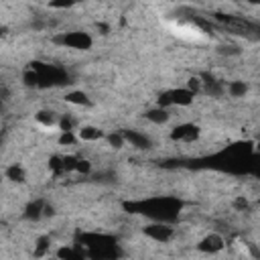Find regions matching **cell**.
<instances>
[{
    "label": "cell",
    "mask_w": 260,
    "mask_h": 260,
    "mask_svg": "<svg viewBox=\"0 0 260 260\" xmlns=\"http://www.w3.org/2000/svg\"><path fill=\"white\" fill-rule=\"evenodd\" d=\"M4 32H6V28H0V37H2V35H4Z\"/></svg>",
    "instance_id": "22"
},
{
    "label": "cell",
    "mask_w": 260,
    "mask_h": 260,
    "mask_svg": "<svg viewBox=\"0 0 260 260\" xmlns=\"http://www.w3.org/2000/svg\"><path fill=\"white\" fill-rule=\"evenodd\" d=\"M45 207H47L45 201H43V199H37V201H32V203L26 205V213H24V215H26L28 219H39V217L45 215Z\"/></svg>",
    "instance_id": "12"
},
{
    "label": "cell",
    "mask_w": 260,
    "mask_h": 260,
    "mask_svg": "<svg viewBox=\"0 0 260 260\" xmlns=\"http://www.w3.org/2000/svg\"><path fill=\"white\" fill-rule=\"evenodd\" d=\"M65 102L77 104V106H89V104H91L89 98H87L83 91H71V93H67V95H65Z\"/></svg>",
    "instance_id": "14"
},
{
    "label": "cell",
    "mask_w": 260,
    "mask_h": 260,
    "mask_svg": "<svg viewBox=\"0 0 260 260\" xmlns=\"http://www.w3.org/2000/svg\"><path fill=\"white\" fill-rule=\"evenodd\" d=\"M37 120H39L43 126H55V124H57V118H55V114H53V112H47V110H41V112H37Z\"/></svg>",
    "instance_id": "16"
},
{
    "label": "cell",
    "mask_w": 260,
    "mask_h": 260,
    "mask_svg": "<svg viewBox=\"0 0 260 260\" xmlns=\"http://www.w3.org/2000/svg\"><path fill=\"white\" fill-rule=\"evenodd\" d=\"M108 142H110L114 148H122L126 140H124V136H122V134H110V136H108Z\"/></svg>",
    "instance_id": "19"
},
{
    "label": "cell",
    "mask_w": 260,
    "mask_h": 260,
    "mask_svg": "<svg viewBox=\"0 0 260 260\" xmlns=\"http://www.w3.org/2000/svg\"><path fill=\"white\" fill-rule=\"evenodd\" d=\"M57 256H61V258H83L85 252L81 248H61L57 252Z\"/></svg>",
    "instance_id": "17"
},
{
    "label": "cell",
    "mask_w": 260,
    "mask_h": 260,
    "mask_svg": "<svg viewBox=\"0 0 260 260\" xmlns=\"http://www.w3.org/2000/svg\"><path fill=\"white\" fill-rule=\"evenodd\" d=\"M225 91L232 95V98H244L246 91H248V85L244 81H232L230 85H225Z\"/></svg>",
    "instance_id": "13"
},
{
    "label": "cell",
    "mask_w": 260,
    "mask_h": 260,
    "mask_svg": "<svg viewBox=\"0 0 260 260\" xmlns=\"http://www.w3.org/2000/svg\"><path fill=\"white\" fill-rule=\"evenodd\" d=\"M195 100V93L189 87H175L169 89L165 93H160L158 98V106L169 108V106H191Z\"/></svg>",
    "instance_id": "5"
},
{
    "label": "cell",
    "mask_w": 260,
    "mask_h": 260,
    "mask_svg": "<svg viewBox=\"0 0 260 260\" xmlns=\"http://www.w3.org/2000/svg\"><path fill=\"white\" fill-rule=\"evenodd\" d=\"M144 234L150 240H154L158 244H165V242H169L175 236V230L171 228L169 221H154V223H150V225L144 228Z\"/></svg>",
    "instance_id": "6"
},
{
    "label": "cell",
    "mask_w": 260,
    "mask_h": 260,
    "mask_svg": "<svg viewBox=\"0 0 260 260\" xmlns=\"http://www.w3.org/2000/svg\"><path fill=\"white\" fill-rule=\"evenodd\" d=\"M77 138H79V140H85V142H91V140L104 138V132H102L100 128H95V126H81V128L77 130Z\"/></svg>",
    "instance_id": "11"
},
{
    "label": "cell",
    "mask_w": 260,
    "mask_h": 260,
    "mask_svg": "<svg viewBox=\"0 0 260 260\" xmlns=\"http://www.w3.org/2000/svg\"><path fill=\"white\" fill-rule=\"evenodd\" d=\"M230 32L234 35H242V37H256L258 32V24L256 22H250L246 18H238V16H223V14H217L215 16Z\"/></svg>",
    "instance_id": "3"
},
{
    "label": "cell",
    "mask_w": 260,
    "mask_h": 260,
    "mask_svg": "<svg viewBox=\"0 0 260 260\" xmlns=\"http://www.w3.org/2000/svg\"><path fill=\"white\" fill-rule=\"evenodd\" d=\"M30 69L35 71L37 75V87H49V85H61V83H67V75L65 71L53 67V65H47V63H30Z\"/></svg>",
    "instance_id": "2"
},
{
    "label": "cell",
    "mask_w": 260,
    "mask_h": 260,
    "mask_svg": "<svg viewBox=\"0 0 260 260\" xmlns=\"http://www.w3.org/2000/svg\"><path fill=\"white\" fill-rule=\"evenodd\" d=\"M6 177H8L10 181H16V183H22V181L26 179V175H24V169H22V167H18V165H12V167H8V169H6Z\"/></svg>",
    "instance_id": "15"
},
{
    "label": "cell",
    "mask_w": 260,
    "mask_h": 260,
    "mask_svg": "<svg viewBox=\"0 0 260 260\" xmlns=\"http://www.w3.org/2000/svg\"><path fill=\"white\" fill-rule=\"evenodd\" d=\"M75 2H79V0H51V6L53 8H69Z\"/></svg>",
    "instance_id": "21"
},
{
    "label": "cell",
    "mask_w": 260,
    "mask_h": 260,
    "mask_svg": "<svg viewBox=\"0 0 260 260\" xmlns=\"http://www.w3.org/2000/svg\"><path fill=\"white\" fill-rule=\"evenodd\" d=\"M55 43L67 49H77V51H87L91 47V37L83 30H71V32H63L55 37Z\"/></svg>",
    "instance_id": "4"
},
{
    "label": "cell",
    "mask_w": 260,
    "mask_h": 260,
    "mask_svg": "<svg viewBox=\"0 0 260 260\" xmlns=\"http://www.w3.org/2000/svg\"><path fill=\"white\" fill-rule=\"evenodd\" d=\"M217 53H219V55L234 57V55H240L242 51H240L236 45H232V43H221V45H217Z\"/></svg>",
    "instance_id": "18"
},
{
    "label": "cell",
    "mask_w": 260,
    "mask_h": 260,
    "mask_svg": "<svg viewBox=\"0 0 260 260\" xmlns=\"http://www.w3.org/2000/svg\"><path fill=\"white\" fill-rule=\"evenodd\" d=\"M197 136H199V128L195 124H179L171 132V138L177 142H193L197 140Z\"/></svg>",
    "instance_id": "7"
},
{
    "label": "cell",
    "mask_w": 260,
    "mask_h": 260,
    "mask_svg": "<svg viewBox=\"0 0 260 260\" xmlns=\"http://www.w3.org/2000/svg\"><path fill=\"white\" fill-rule=\"evenodd\" d=\"M187 87L197 95V93L201 91V77H191V79L187 81Z\"/></svg>",
    "instance_id": "20"
},
{
    "label": "cell",
    "mask_w": 260,
    "mask_h": 260,
    "mask_svg": "<svg viewBox=\"0 0 260 260\" xmlns=\"http://www.w3.org/2000/svg\"><path fill=\"white\" fill-rule=\"evenodd\" d=\"M223 238L219 236V234H207L199 244H197V248L201 250V252H207V254H215V252H219V250H223Z\"/></svg>",
    "instance_id": "8"
},
{
    "label": "cell",
    "mask_w": 260,
    "mask_h": 260,
    "mask_svg": "<svg viewBox=\"0 0 260 260\" xmlns=\"http://www.w3.org/2000/svg\"><path fill=\"white\" fill-rule=\"evenodd\" d=\"M142 213H146L148 217H152L154 221H175L181 209V201H175L171 197H158V199H150V201H142L140 203Z\"/></svg>",
    "instance_id": "1"
},
{
    "label": "cell",
    "mask_w": 260,
    "mask_h": 260,
    "mask_svg": "<svg viewBox=\"0 0 260 260\" xmlns=\"http://www.w3.org/2000/svg\"><path fill=\"white\" fill-rule=\"evenodd\" d=\"M122 136H124V140L130 142V146H134V148H150V138H148L146 134L138 132V130H124Z\"/></svg>",
    "instance_id": "9"
},
{
    "label": "cell",
    "mask_w": 260,
    "mask_h": 260,
    "mask_svg": "<svg viewBox=\"0 0 260 260\" xmlns=\"http://www.w3.org/2000/svg\"><path fill=\"white\" fill-rule=\"evenodd\" d=\"M144 116H146V120H148V122H152V124H156V126H160V124H167V122H169V118H171L169 110H167V108H162V106L148 110Z\"/></svg>",
    "instance_id": "10"
}]
</instances>
